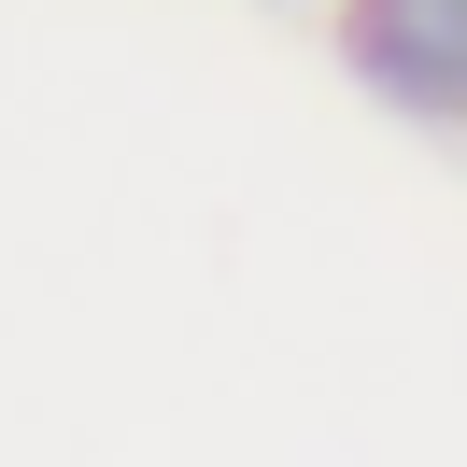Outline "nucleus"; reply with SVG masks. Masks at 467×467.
<instances>
[{"label": "nucleus", "instance_id": "nucleus-1", "mask_svg": "<svg viewBox=\"0 0 467 467\" xmlns=\"http://www.w3.org/2000/svg\"><path fill=\"white\" fill-rule=\"evenodd\" d=\"M340 57L368 99L467 128V0H340Z\"/></svg>", "mask_w": 467, "mask_h": 467}]
</instances>
